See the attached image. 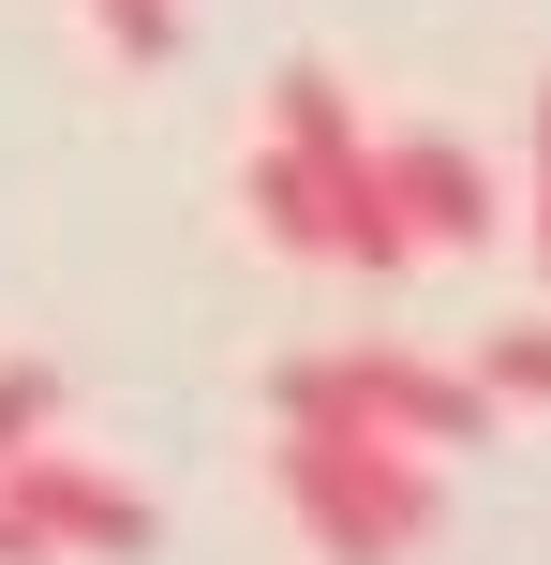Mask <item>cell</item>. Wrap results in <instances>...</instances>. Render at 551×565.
<instances>
[{"instance_id": "6da1fadb", "label": "cell", "mask_w": 551, "mask_h": 565, "mask_svg": "<svg viewBox=\"0 0 551 565\" xmlns=\"http://www.w3.org/2000/svg\"><path fill=\"white\" fill-rule=\"evenodd\" d=\"M268 491H284V521L314 536V565H403V551L447 536V477L417 447H388V431L284 417V431H268Z\"/></svg>"}, {"instance_id": "7a4b0ae2", "label": "cell", "mask_w": 551, "mask_h": 565, "mask_svg": "<svg viewBox=\"0 0 551 565\" xmlns=\"http://www.w3.org/2000/svg\"><path fill=\"white\" fill-rule=\"evenodd\" d=\"M268 417H314V431H388V447L447 461L492 431V387L447 358H403V342H328V358H284L268 372Z\"/></svg>"}, {"instance_id": "3957f363", "label": "cell", "mask_w": 551, "mask_h": 565, "mask_svg": "<svg viewBox=\"0 0 551 565\" xmlns=\"http://www.w3.org/2000/svg\"><path fill=\"white\" fill-rule=\"evenodd\" d=\"M165 521H149V491L89 477L75 447H15L0 461V565H135Z\"/></svg>"}, {"instance_id": "277c9868", "label": "cell", "mask_w": 551, "mask_h": 565, "mask_svg": "<svg viewBox=\"0 0 551 565\" xmlns=\"http://www.w3.org/2000/svg\"><path fill=\"white\" fill-rule=\"evenodd\" d=\"M373 164H388V209H403L417 254H477V238H507V179L477 164L463 135H373Z\"/></svg>"}, {"instance_id": "5b68a950", "label": "cell", "mask_w": 551, "mask_h": 565, "mask_svg": "<svg viewBox=\"0 0 551 565\" xmlns=\"http://www.w3.org/2000/svg\"><path fill=\"white\" fill-rule=\"evenodd\" d=\"M268 149H298V164H358V149H373V135H358V89L343 75H328V60H284V75H268Z\"/></svg>"}, {"instance_id": "8992f818", "label": "cell", "mask_w": 551, "mask_h": 565, "mask_svg": "<svg viewBox=\"0 0 551 565\" xmlns=\"http://www.w3.org/2000/svg\"><path fill=\"white\" fill-rule=\"evenodd\" d=\"M314 209H328V268H417V238H403V209H388V164H373V149L328 164Z\"/></svg>"}, {"instance_id": "52a82bcc", "label": "cell", "mask_w": 551, "mask_h": 565, "mask_svg": "<svg viewBox=\"0 0 551 565\" xmlns=\"http://www.w3.org/2000/svg\"><path fill=\"white\" fill-rule=\"evenodd\" d=\"M239 209H254V238H268V254H328V209H314V164H298V149H268V135H254V164H239Z\"/></svg>"}, {"instance_id": "ba28073f", "label": "cell", "mask_w": 551, "mask_h": 565, "mask_svg": "<svg viewBox=\"0 0 551 565\" xmlns=\"http://www.w3.org/2000/svg\"><path fill=\"white\" fill-rule=\"evenodd\" d=\"M477 387H492V402H551V328H492V342H477Z\"/></svg>"}, {"instance_id": "9c48e42d", "label": "cell", "mask_w": 551, "mask_h": 565, "mask_svg": "<svg viewBox=\"0 0 551 565\" xmlns=\"http://www.w3.org/2000/svg\"><path fill=\"white\" fill-rule=\"evenodd\" d=\"M45 431H60V372H45V358H0V461L45 447Z\"/></svg>"}, {"instance_id": "30bf717a", "label": "cell", "mask_w": 551, "mask_h": 565, "mask_svg": "<svg viewBox=\"0 0 551 565\" xmlns=\"http://www.w3.org/2000/svg\"><path fill=\"white\" fill-rule=\"evenodd\" d=\"M89 30H105L135 75H149V60H179V0H89Z\"/></svg>"}, {"instance_id": "8fae6325", "label": "cell", "mask_w": 551, "mask_h": 565, "mask_svg": "<svg viewBox=\"0 0 551 565\" xmlns=\"http://www.w3.org/2000/svg\"><path fill=\"white\" fill-rule=\"evenodd\" d=\"M522 238H537V268H551V75H537V194H522Z\"/></svg>"}]
</instances>
